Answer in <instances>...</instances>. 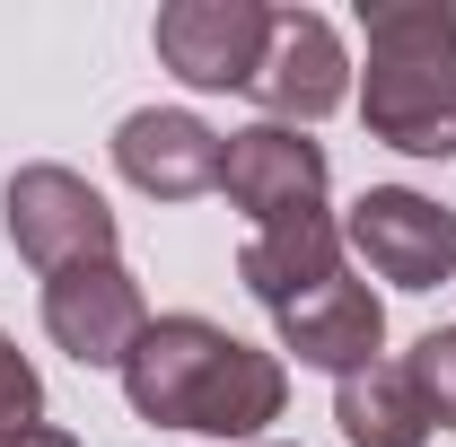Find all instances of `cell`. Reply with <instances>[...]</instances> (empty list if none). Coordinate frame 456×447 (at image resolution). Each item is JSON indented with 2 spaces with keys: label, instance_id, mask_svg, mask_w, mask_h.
Here are the masks:
<instances>
[{
  "label": "cell",
  "instance_id": "4fadbf2b",
  "mask_svg": "<svg viewBox=\"0 0 456 447\" xmlns=\"http://www.w3.org/2000/svg\"><path fill=\"white\" fill-rule=\"evenodd\" d=\"M403 369H412V386H421V403H430V421H448V430H456V325L421 334Z\"/></svg>",
  "mask_w": 456,
  "mask_h": 447
},
{
  "label": "cell",
  "instance_id": "3957f363",
  "mask_svg": "<svg viewBox=\"0 0 456 447\" xmlns=\"http://www.w3.org/2000/svg\"><path fill=\"white\" fill-rule=\"evenodd\" d=\"M0 220H9V246L53 280L70 264H114V211L88 175L70 167H18L9 193H0Z\"/></svg>",
  "mask_w": 456,
  "mask_h": 447
},
{
  "label": "cell",
  "instance_id": "9a60e30c",
  "mask_svg": "<svg viewBox=\"0 0 456 447\" xmlns=\"http://www.w3.org/2000/svg\"><path fill=\"white\" fill-rule=\"evenodd\" d=\"M9 447H79V439H70V430H53V421H36V430H18Z\"/></svg>",
  "mask_w": 456,
  "mask_h": 447
},
{
  "label": "cell",
  "instance_id": "7c38bea8",
  "mask_svg": "<svg viewBox=\"0 0 456 447\" xmlns=\"http://www.w3.org/2000/svg\"><path fill=\"white\" fill-rule=\"evenodd\" d=\"M334 421H342V439H351V447H421L430 430H439L403 360H369V369H351V378L334 386Z\"/></svg>",
  "mask_w": 456,
  "mask_h": 447
},
{
  "label": "cell",
  "instance_id": "277c9868",
  "mask_svg": "<svg viewBox=\"0 0 456 447\" xmlns=\"http://www.w3.org/2000/svg\"><path fill=\"white\" fill-rule=\"evenodd\" d=\"M342 246L395 289H448L456 280V211L412 184H369L342 220Z\"/></svg>",
  "mask_w": 456,
  "mask_h": 447
},
{
  "label": "cell",
  "instance_id": "5b68a950",
  "mask_svg": "<svg viewBox=\"0 0 456 447\" xmlns=\"http://www.w3.org/2000/svg\"><path fill=\"white\" fill-rule=\"evenodd\" d=\"M150 45L184 88H255L273 53V9L264 0H167Z\"/></svg>",
  "mask_w": 456,
  "mask_h": 447
},
{
  "label": "cell",
  "instance_id": "52a82bcc",
  "mask_svg": "<svg viewBox=\"0 0 456 447\" xmlns=\"http://www.w3.org/2000/svg\"><path fill=\"white\" fill-rule=\"evenodd\" d=\"M45 334L79 360V369H123L132 342L150 334V307H141V280L123 264H70L45 280Z\"/></svg>",
  "mask_w": 456,
  "mask_h": 447
},
{
  "label": "cell",
  "instance_id": "ba28073f",
  "mask_svg": "<svg viewBox=\"0 0 456 447\" xmlns=\"http://www.w3.org/2000/svg\"><path fill=\"white\" fill-rule=\"evenodd\" d=\"M114 167L132 193L150 202H193V193H220V132L184 106H141L114 123Z\"/></svg>",
  "mask_w": 456,
  "mask_h": 447
},
{
  "label": "cell",
  "instance_id": "6da1fadb",
  "mask_svg": "<svg viewBox=\"0 0 456 447\" xmlns=\"http://www.w3.org/2000/svg\"><path fill=\"white\" fill-rule=\"evenodd\" d=\"M114 378H123L141 421L202 430V439H255L289 403V369L273 351L237 342L228 325H211V316H159Z\"/></svg>",
  "mask_w": 456,
  "mask_h": 447
},
{
  "label": "cell",
  "instance_id": "8992f818",
  "mask_svg": "<svg viewBox=\"0 0 456 447\" xmlns=\"http://www.w3.org/2000/svg\"><path fill=\"white\" fill-rule=\"evenodd\" d=\"M325 184H334L325 150H316L307 132H289V123H246V132L220 141V193L255 228L298 220V211H325Z\"/></svg>",
  "mask_w": 456,
  "mask_h": 447
},
{
  "label": "cell",
  "instance_id": "8fae6325",
  "mask_svg": "<svg viewBox=\"0 0 456 447\" xmlns=\"http://www.w3.org/2000/svg\"><path fill=\"white\" fill-rule=\"evenodd\" d=\"M342 272V220L334 211H298V220H273L246 237V255H237V280L264 298V307H289L298 289H316V280Z\"/></svg>",
  "mask_w": 456,
  "mask_h": 447
},
{
  "label": "cell",
  "instance_id": "9c48e42d",
  "mask_svg": "<svg viewBox=\"0 0 456 447\" xmlns=\"http://www.w3.org/2000/svg\"><path fill=\"white\" fill-rule=\"evenodd\" d=\"M255 97L273 123H316V114H334L351 97V53H342L334 18H316V9H273V53L255 70Z\"/></svg>",
  "mask_w": 456,
  "mask_h": 447
},
{
  "label": "cell",
  "instance_id": "30bf717a",
  "mask_svg": "<svg viewBox=\"0 0 456 447\" xmlns=\"http://www.w3.org/2000/svg\"><path fill=\"white\" fill-rule=\"evenodd\" d=\"M273 325H281V351H298V369H369L378 360V342H387V307H378V289L369 280H316V289H298L289 307H273Z\"/></svg>",
  "mask_w": 456,
  "mask_h": 447
},
{
  "label": "cell",
  "instance_id": "7a4b0ae2",
  "mask_svg": "<svg viewBox=\"0 0 456 447\" xmlns=\"http://www.w3.org/2000/svg\"><path fill=\"white\" fill-rule=\"evenodd\" d=\"M360 123L403 158H456V9L448 0H360Z\"/></svg>",
  "mask_w": 456,
  "mask_h": 447
},
{
  "label": "cell",
  "instance_id": "5bb4252c",
  "mask_svg": "<svg viewBox=\"0 0 456 447\" xmlns=\"http://www.w3.org/2000/svg\"><path fill=\"white\" fill-rule=\"evenodd\" d=\"M45 421V378L27 369V351L0 334V447L18 439V430H36Z\"/></svg>",
  "mask_w": 456,
  "mask_h": 447
}]
</instances>
